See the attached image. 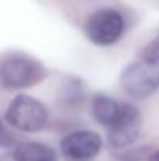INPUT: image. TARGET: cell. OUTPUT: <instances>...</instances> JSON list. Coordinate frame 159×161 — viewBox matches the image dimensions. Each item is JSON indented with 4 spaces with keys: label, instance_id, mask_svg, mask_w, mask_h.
I'll return each instance as SVG.
<instances>
[{
    "label": "cell",
    "instance_id": "1",
    "mask_svg": "<svg viewBox=\"0 0 159 161\" xmlns=\"http://www.w3.org/2000/svg\"><path fill=\"white\" fill-rule=\"evenodd\" d=\"M47 69L41 61L24 52H6L0 56V85L6 89H25L41 83Z\"/></svg>",
    "mask_w": 159,
    "mask_h": 161
},
{
    "label": "cell",
    "instance_id": "2",
    "mask_svg": "<svg viewBox=\"0 0 159 161\" xmlns=\"http://www.w3.org/2000/svg\"><path fill=\"white\" fill-rule=\"evenodd\" d=\"M123 91L134 99H145L159 88V56L144 52L142 58L128 64L120 77Z\"/></svg>",
    "mask_w": 159,
    "mask_h": 161
},
{
    "label": "cell",
    "instance_id": "3",
    "mask_svg": "<svg viewBox=\"0 0 159 161\" xmlns=\"http://www.w3.org/2000/svg\"><path fill=\"white\" fill-rule=\"evenodd\" d=\"M5 116L14 128L27 133L41 131L49 122V111L45 105L30 96L14 97L8 105Z\"/></svg>",
    "mask_w": 159,
    "mask_h": 161
},
{
    "label": "cell",
    "instance_id": "4",
    "mask_svg": "<svg viewBox=\"0 0 159 161\" xmlns=\"http://www.w3.org/2000/svg\"><path fill=\"white\" fill-rule=\"evenodd\" d=\"M125 31L123 16L112 8H103L89 16L86 22V35L95 46H112Z\"/></svg>",
    "mask_w": 159,
    "mask_h": 161
},
{
    "label": "cell",
    "instance_id": "5",
    "mask_svg": "<svg viewBox=\"0 0 159 161\" xmlns=\"http://www.w3.org/2000/svg\"><path fill=\"white\" fill-rule=\"evenodd\" d=\"M108 141L112 147L122 149L131 146L140 131V114L133 105L123 103L119 117L106 128Z\"/></svg>",
    "mask_w": 159,
    "mask_h": 161
},
{
    "label": "cell",
    "instance_id": "6",
    "mask_svg": "<svg viewBox=\"0 0 159 161\" xmlns=\"http://www.w3.org/2000/svg\"><path fill=\"white\" fill-rule=\"evenodd\" d=\"M61 150L72 161H87L97 157L102 150V138L91 130L73 131L61 141Z\"/></svg>",
    "mask_w": 159,
    "mask_h": 161
},
{
    "label": "cell",
    "instance_id": "7",
    "mask_svg": "<svg viewBox=\"0 0 159 161\" xmlns=\"http://www.w3.org/2000/svg\"><path fill=\"white\" fill-rule=\"evenodd\" d=\"M122 107L123 103H119L114 99L100 94V96H95L92 100V114L98 124H102L103 127L108 128L119 117Z\"/></svg>",
    "mask_w": 159,
    "mask_h": 161
},
{
    "label": "cell",
    "instance_id": "8",
    "mask_svg": "<svg viewBox=\"0 0 159 161\" xmlns=\"http://www.w3.org/2000/svg\"><path fill=\"white\" fill-rule=\"evenodd\" d=\"M16 161H58L52 147L42 142H24L14 150Z\"/></svg>",
    "mask_w": 159,
    "mask_h": 161
},
{
    "label": "cell",
    "instance_id": "9",
    "mask_svg": "<svg viewBox=\"0 0 159 161\" xmlns=\"http://www.w3.org/2000/svg\"><path fill=\"white\" fill-rule=\"evenodd\" d=\"M145 52H148V53H153L156 55V56H159V38L151 44V46H148L147 49H145Z\"/></svg>",
    "mask_w": 159,
    "mask_h": 161
},
{
    "label": "cell",
    "instance_id": "10",
    "mask_svg": "<svg viewBox=\"0 0 159 161\" xmlns=\"http://www.w3.org/2000/svg\"><path fill=\"white\" fill-rule=\"evenodd\" d=\"M150 161H159V150H156V152L150 157Z\"/></svg>",
    "mask_w": 159,
    "mask_h": 161
},
{
    "label": "cell",
    "instance_id": "11",
    "mask_svg": "<svg viewBox=\"0 0 159 161\" xmlns=\"http://www.w3.org/2000/svg\"><path fill=\"white\" fill-rule=\"evenodd\" d=\"M5 135H3V125H2V122H0V142H2V138H3Z\"/></svg>",
    "mask_w": 159,
    "mask_h": 161
}]
</instances>
